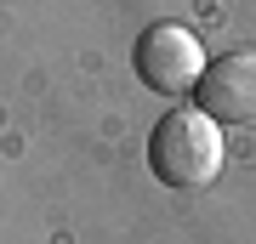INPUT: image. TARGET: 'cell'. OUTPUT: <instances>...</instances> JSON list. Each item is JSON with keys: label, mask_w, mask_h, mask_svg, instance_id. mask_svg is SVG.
Wrapping results in <instances>:
<instances>
[{"label": "cell", "mask_w": 256, "mask_h": 244, "mask_svg": "<svg viewBox=\"0 0 256 244\" xmlns=\"http://www.w3.org/2000/svg\"><path fill=\"white\" fill-rule=\"evenodd\" d=\"M200 97L216 125H256V51L245 45V51L216 57L200 80Z\"/></svg>", "instance_id": "obj_3"}, {"label": "cell", "mask_w": 256, "mask_h": 244, "mask_svg": "<svg viewBox=\"0 0 256 244\" xmlns=\"http://www.w3.org/2000/svg\"><path fill=\"white\" fill-rule=\"evenodd\" d=\"M205 45L188 34L182 23H154L148 34L137 40V74L142 85L165 91V97H182V91H194L205 80Z\"/></svg>", "instance_id": "obj_2"}, {"label": "cell", "mask_w": 256, "mask_h": 244, "mask_svg": "<svg viewBox=\"0 0 256 244\" xmlns=\"http://www.w3.org/2000/svg\"><path fill=\"white\" fill-rule=\"evenodd\" d=\"M148 165L171 188H205L222 171V125L205 108H176L165 114L148 136Z\"/></svg>", "instance_id": "obj_1"}]
</instances>
